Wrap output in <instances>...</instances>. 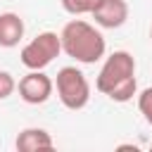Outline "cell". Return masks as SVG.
I'll return each instance as SVG.
<instances>
[{"label":"cell","instance_id":"6da1fadb","mask_svg":"<svg viewBox=\"0 0 152 152\" xmlns=\"http://www.w3.org/2000/svg\"><path fill=\"white\" fill-rule=\"evenodd\" d=\"M95 88L100 93H104L107 97H112L114 102H128L133 100L135 90H138V81H135V59L131 52L126 50H114L95 81Z\"/></svg>","mask_w":152,"mask_h":152},{"label":"cell","instance_id":"7a4b0ae2","mask_svg":"<svg viewBox=\"0 0 152 152\" xmlns=\"http://www.w3.org/2000/svg\"><path fill=\"white\" fill-rule=\"evenodd\" d=\"M59 40H62V50L81 64H95L97 59L104 57L107 50L102 33L83 19H71L69 24H64Z\"/></svg>","mask_w":152,"mask_h":152},{"label":"cell","instance_id":"3957f363","mask_svg":"<svg viewBox=\"0 0 152 152\" xmlns=\"http://www.w3.org/2000/svg\"><path fill=\"white\" fill-rule=\"evenodd\" d=\"M57 95L66 109H83L90 100V83L76 66H62L57 71Z\"/></svg>","mask_w":152,"mask_h":152},{"label":"cell","instance_id":"277c9868","mask_svg":"<svg viewBox=\"0 0 152 152\" xmlns=\"http://www.w3.org/2000/svg\"><path fill=\"white\" fill-rule=\"evenodd\" d=\"M62 52V40L52 31H43L21 48V64L26 69H45Z\"/></svg>","mask_w":152,"mask_h":152},{"label":"cell","instance_id":"5b68a950","mask_svg":"<svg viewBox=\"0 0 152 152\" xmlns=\"http://www.w3.org/2000/svg\"><path fill=\"white\" fill-rule=\"evenodd\" d=\"M17 88H19V97L24 102H28V104H43V102L50 100L55 83H52V78L48 74H43V69H31L19 81Z\"/></svg>","mask_w":152,"mask_h":152},{"label":"cell","instance_id":"8992f818","mask_svg":"<svg viewBox=\"0 0 152 152\" xmlns=\"http://www.w3.org/2000/svg\"><path fill=\"white\" fill-rule=\"evenodd\" d=\"M93 19L102 28H119L128 19V5L126 0H102L93 10Z\"/></svg>","mask_w":152,"mask_h":152},{"label":"cell","instance_id":"52a82bcc","mask_svg":"<svg viewBox=\"0 0 152 152\" xmlns=\"http://www.w3.org/2000/svg\"><path fill=\"white\" fill-rule=\"evenodd\" d=\"M24 38V19L14 12L0 14V48H14Z\"/></svg>","mask_w":152,"mask_h":152},{"label":"cell","instance_id":"ba28073f","mask_svg":"<svg viewBox=\"0 0 152 152\" xmlns=\"http://www.w3.org/2000/svg\"><path fill=\"white\" fill-rule=\"evenodd\" d=\"M17 150L19 152H38V150H52V138L45 128H24L17 135Z\"/></svg>","mask_w":152,"mask_h":152},{"label":"cell","instance_id":"9c48e42d","mask_svg":"<svg viewBox=\"0 0 152 152\" xmlns=\"http://www.w3.org/2000/svg\"><path fill=\"white\" fill-rule=\"evenodd\" d=\"M102 0H62L64 12L78 17V14H93V10L100 5Z\"/></svg>","mask_w":152,"mask_h":152},{"label":"cell","instance_id":"30bf717a","mask_svg":"<svg viewBox=\"0 0 152 152\" xmlns=\"http://www.w3.org/2000/svg\"><path fill=\"white\" fill-rule=\"evenodd\" d=\"M138 109H140V114L145 116V121L152 126V88H145V90L138 95Z\"/></svg>","mask_w":152,"mask_h":152},{"label":"cell","instance_id":"8fae6325","mask_svg":"<svg viewBox=\"0 0 152 152\" xmlns=\"http://www.w3.org/2000/svg\"><path fill=\"white\" fill-rule=\"evenodd\" d=\"M17 88V81L10 71H0V100H7Z\"/></svg>","mask_w":152,"mask_h":152},{"label":"cell","instance_id":"7c38bea8","mask_svg":"<svg viewBox=\"0 0 152 152\" xmlns=\"http://www.w3.org/2000/svg\"><path fill=\"white\" fill-rule=\"evenodd\" d=\"M150 40H152V28H150Z\"/></svg>","mask_w":152,"mask_h":152},{"label":"cell","instance_id":"4fadbf2b","mask_svg":"<svg viewBox=\"0 0 152 152\" xmlns=\"http://www.w3.org/2000/svg\"><path fill=\"white\" fill-rule=\"evenodd\" d=\"M150 150H152V145H150Z\"/></svg>","mask_w":152,"mask_h":152}]
</instances>
